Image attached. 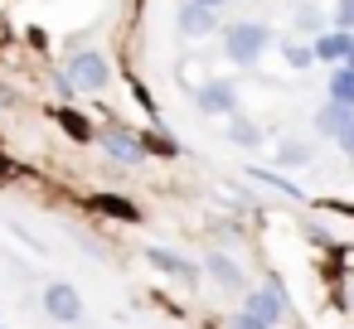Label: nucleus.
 <instances>
[{"instance_id": "obj_1", "label": "nucleus", "mask_w": 354, "mask_h": 329, "mask_svg": "<svg viewBox=\"0 0 354 329\" xmlns=\"http://www.w3.org/2000/svg\"><path fill=\"white\" fill-rule=\"evenodd\" d=\"M267 49H272V30L257 25V20H238V25L223 30V54H228L233 63H243V68H252Z\"/></svg>"}, {"instance_id": "obj_2", "label": "nucleus", "mask_w": 354, "mask_h": 329, "mask_svg": "<svg viewBox=\"0 0 354 329\" xmlns=\"http://www.w3.org/2000/svg\"><path fill=\"white\" fill-rule=\"evenodd\" d=\"M107 78H112V68H107V59H102L97 49H78V54L68 59V73H64L68 92H102Z\"/></svg>"}, {"instance_id": "obj_3", "label": "nucleus", "mask_w": 354, "mask_h": 329, "mask_svg": "<svg viewBox=\"0 0 354 329\" xmlns=\"http://www.w3.org/2000/svg\"><path fill=\"white\" fill-rule=\"evenodd\" d=\"M97 146H102L117 165H141V160H146V141H141L136 131H127L122 121H107V126L97 131Z\"/></svg>"}, {"instance_id": "obj_4", "label": "nucleus", "mask_w": 354, "mask_h": 329, "mask_svg": "<svg viewBox=\"0 0 354 329\" xmlns=\"http://www.w3.org/2000/svg\"><path fill=\"white\" fill-rule=\"evenodd\" d=\"M44 315L54 324H78L83 319V290L73 281H49L44 286Z\"/></svg>"}, {"instance_id": "obj_5", "label": "nucleus", "mask_w": 354, "mask_h": 329, "mask_svg": "<svg viewBox=\"0 0 354 329\" xmlns=\"http://www.w3.org/2000/svg\"><path fill=\"white\" fill-rule=\"evenodd\" d=\"M194 102H199L204 117H238V83L233 78H209L194 92Z\"/></svg>"}, {"instance_id": "obj_6", "label": "nucleus", "mask_w": 354, "mask_h": 329, "mask_svg": "<svg viewBox=\"0 0 354 329\" xmlns=\"http://www.w3.org/2000/svg\"><path fill=\"white\" fill-rule=\"evenodd\" d=\"M243 315H252V319H262L267 329H277V324H281V315H286V295H281L277 286L243 290Z\"/></svg>"}, {"instance_id": "obj_7", "label": "nucleus", "mask_w": 354, "mask_h": 329, "mask_svg": "<svg viewBox=\"0 0 354 329\" xmlns=\"http://www.w3.org/2000/svg\"><path fill=\"white\" fill-rule=\"evenodd\" d=\"M218 290H228V295H243L248 290V281H243V266L228 257V252H204V266H199Z\"/></svg>"}, {"instance_id": "obj_8", "label": "nucleus", "mask_w": 354, "mask_h": 329, "mask_svg": "<svg viewBox=\"0 0 354 329\" xmlns=\"http://www.w3.org/2000/svg\"><path fill=\"white\" fill-rule=\"evenodd\" d=\"M146 261L165 276V281H180V286H199V266L180 252H165V247H146Z\"/></svg>"}, {"instance_id": "obj_9", "label": "nucleus", "mask_w": 354, "mask_h": 329, "mask_svg": "<svg viewBox=\"0 0 354 329\" xmlns=\"http://www.w3.org/2000/svg\"><path fill=\"white\" fill-rule=\"evenodd\" d=\"M349 54H354V34H349V30H330V34H315V39H310V59H315V63H335V68H339Z\"/></svg>"}, {"instance_id": "obj_10", "label": "nucleus", "mask_w": 354, "mask_h": 329, "mask_svg": "<svg viewBox=\"0 0 354 329\" xmlns=\"http://www.w3.org/2000/svg\"><path fill=\"white\" fill-rule=\"evenodd\" d=\"M175 25H180V34L185 39H209L214 30H218V10H204V6H180V15H175Z\"/></svg>"}, {"instance_id": "obj_11", "label": "nucleus", "mask_w": 354, "mask_h": 329, "mask_svg": "<svg viewBox=\"0 0 354 329\" xmlns=\"http://www.w3.org/2000/svg\"><path fill=\"white\" fill-rule=\"evenodd\" d=\"M349 117H354L349 107H339V102H320V112H315V136H320V141H335V136L349 126Z\"/></svg>"}, {"instance_id": "obj_12", "label": "nucleus", "mask_w": 354, "mask_h": 329, "mask_svg": "<svg viewBox=\"0 0 354 329\" xmlns=\"http://www.w3.org/2000/svg\"><path fill=\"white\" fill-rule=\"evenodd\" d=\"M88 208H93V213H107V218H117V223H136V218H141L136 203L122 199V194H88Z\"/></svg>"}, {"instance_id": "obj_13", "label": "nucleus", "mask_w": 354, "mask_h": 329, "mask_svg": "<svg viewBox=\"0 0 354 329\" xmlns=\"http://www.w3.org/2000/svg\"><path fill=\"white\" fill-rule=\"evenodd\" d=\"M54 121H59V126H64V131H68V136H73L78 146H88V141H97V131H93V121H88V117H78L73 107H54Z\"/></svg>"}, {"instance_id": "obj_14", "label": "nucleus", "mask_w": 354, "mask_h": 329, "mask_svg": "<svg viewBox=\"0 0 354 329\" xmlns=\"http://www.w3.org/2000/svg\"><path fill=\"white\" fill-rule=\"evenodd\" d=\"M325 102H339V107L354 112V73H349V68H335V73H330V83H325Z\"/></svg>"}, {"instance_id": "obj_15", "label": "nucleus", "mask_w": 354, "mask_h": 329, "mask_svg": "<svg viewBox=\"0 0 354 329\" xmlns=\"http://www.w3.org/2000/svg\"><path fill=\"white\" fill-rule=\"evenodd\" d=\"M277 165H281V170L310 165V146H306V141H281V146H277Z\"/></svg>"}, {"instance_id": "obj_16", "label": "nucleus", "mask_w": 354, "mask_h": 329, "mask_svg": "<svg viewBox=\"0 0 354 329\" xmlns=\"http://www.w3.org/2000/svg\"><path fill=\"white\" fill-rule=\"evenodd\" d=\"M228 136H233L238 146H248V150H252V146H262V131H257L248 117H228Z\"/></svg>"}, {"instance_id": "obj_17", "label": "nucleus", "mask_w": 354, "mask_h": 329, "mask_svg": "<svg viewBox=\"0 0 354 329\" xmlns=\"http://www.w3.org/2000/svg\"><path fill=\"white\" fill-rule=\"evenodd\" d=\"M252 179H262V184H272V189H281L286 199H301V189H296V184H286V179H281V175H272V170H252Z\"/></svg>"}, {"instance_id": "obj_18", "label": "nucleus", "mask_w": 354, "mask_h": 329, "mask_svg": "<svg viewBox=\"0 0 354 329\" xmlns=\"http://www.w3.org/2000/svg\"><path fill=\"white\" fill-rule=\"evenodd\" d=\"M281 54H286V63H291V68L315 63V59H310V44H281Z\"/></svg>"}, {"instance_id": "obj_19", "label": "nucleus", "mask_w": 354, "mask_h": 329, "mask_svg": "<svg viewBox=\"0 0 354 329\" xmlns=\"http://www.w3.org/2000/svg\"><path fill=\"white\" fill-rule=\"evenodd\" d=\"M335 146H339V155H344V160L354 165V117H349V126H344V131L335 136Z\"/></svg>"}, {"instance_id": "obj_20", "label": "nucleus", "mask_w": 354, "mask_h": 329, "mask_svg": "<svg viewBox=\"0 0 354 329\" xmlns=\"http://www.w3.org/2000/svg\"><path fill=\"white\" fill-rule=\"evenodd\" d=\"M335 20H339V30L354 34V0H339V6H335Z\"/></svg>"}, {"instance_id": "obj_21", "label": "nucleus", "mask_w": 354, "mask_h": 329, "mask_svg": "<svg viewBox=\"0 0 354 329\" xmlns=\"http://www.w3.org/2000/svg\"><path fill=\"white\" fill-rule=\"evenodd\" d=\"M228 329H267V324H262V319H252V315H243V310H238V315H233V319H228Z\"/></svg>"}, {"instance_id": "obj_22", "label": "nucleus", "mask_w": 354, "mask_h": 329, "mask_svg": "<svg viewBox=\"0 0 354 329\" xmlns=\"http://www.w3.org/2000/svg\"><path fill=\"white\" fill-rule=\"evenodd\" d=\"M0 107H15V88H6V83H0Z\"/></svg>"}, {"instance_id": "obj_23", "label": "nucleus", "mask_w": 354, "mask_h": 329, "mask_svg": "<svg viewBox=\"0 0 354 329\" xmlns=\"http://www.w3.org/2000/svg\"><path fill=\"white\" fill-rule=\"evenodd\" d=\"M189 6H204V10H223L228 0H189Z\"/></svg>"}, {"instance_id": "obj_24", "label": "nucleus", "mask_w": 354, "mask_h": 329, "mask_svg": "<svg viewBox=\"0 0 354 329\" xmlns=\"http://www.w3.org/2000/svg\"><path fill=\"white\" fill-rule=\"evenodd\" d=\"M10 170H15V165H10V160H6V155H0V175H10Z\"/></svg>"}, {"instance_id": "obj_25", "label": "nucleus", "mask_w": 354, "mask_h": 329, "mask_svg": "<svg viewBox=\"0 0 354 329\" xmlns=\"http://www.w3.org/2000/svg\"><path fill=\"white\" fill-rule=\"evenodd\" d=\"M339 68H349V73H354V54H349V59H344V63H339Z\"/></svg>"}, {"instance_id": "obj_26", "label": "nucleus", "mask_w": 354, "mask_h": 329, "mask_svg": "<svg viewBox=\"0 0 354 329\" xmlns=\"http://www.w3.org/2000/svg\"><path fill=\"white\" fill-rule=\"evenodd\" d=\"M0 329H6V324H0Z\"/></svg>"}]
</instances>
